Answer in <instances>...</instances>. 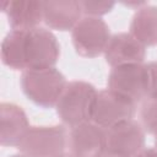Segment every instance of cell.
Instances as JSON below:
<instances>
[{
	"instance_id": "cell-1",
	"label": "cell",
	"mask_w": 157,
	"mask_h": 157,
	"mask_svg": "<svg viewBox=\"0 0 157 157\" xmlns=\"http://www.w3.org/2000/svg\"><path fill=\"white\" fill-rule=\"evenodd\" d=\"M94 101V92L91 86L82 82H75L64 94L59 112L65 121L78 124L86 119V117L92 115Z\"/></svg>"
},
{
	"instance_id": "cell-2",
	"label": "cell",
	"mask_w": 157,
	"mask_h": 157,
	"mask_svg": "<svg viewBox=\"0 0 157 157\" xmlns=\"http://www.w3.org/2000/svg\"><path fill=\"white\" fill-rule=\"evenodd\" d=\"M64 144V134L59 129H36L28 130L20 146L28 157H56Z\"/></svg>"
},
{
	"instance_id": "cell-3",
	"label": "cell",
	"mask_w": 157,
	"mask_h": 157,
	"mask_svg": "<svg viewBox=\"0 0 157 157\" xmlns=\"http://www.w3.org/2000/svg\"><path fill=\"white\" fill-rule=\"evenodd\" d=\"M56 56V44L54 37L44 29L32 28L26 34L25 60L32 69H45Z\"/></svg>"
},
{
	"instance_id": "cell-4",
	"label": "cell",
	"mask_w": 157,
	"mask_h": 157,
	"mask_svg": "<svg viewBox=\"0 0 157 157\" xmlns=\"http://www.w3.org/2000/svg\"><path fill=\"white\" fill-rule=\"evenodd\" d=\"M81 10L77 1H44L43 18L49 26L65 29L78 20Z\"/></svg>"
},
{
	"instance_id": "cell-5",
	"label": "cell",
	"mask_w": 157,
	"mask_h": 157,
	"mask_svg": "<svg viewBox=\"0 0 157 157\" xmlns=\"http://www.w3.org/2000/svg\"><path fill=\"white\" fill-rule=\"evenodd\" d=\"M7 15L11 25L18 31H29L43 17V2L9 1Z\"/></svg>"
},
{
	"instance_id": "cell-6",
	"label": "cell",
	"mask_w": 157,
	"mask_h": 157,
	"mask_svg": "<svg viewBox=\"0 0 157 157\" xmlns=\"http://www.w3.org/2000/svg\"><path fill=\"white\" fill-rule=\"evenodd\" d=\"M104 141L103 134L96 129V126H91L88 139H85L81 124L77 125L71 134L72 150L76 157H98Z\"/></svg>"
},
{
	"instance_id": "cell-7",
	"label": "cell",
	"mask_w": 157,
	"mask_h": 157,
	"mask_svg": "<svg viewBox=\"0 0 157 157\" xmlns=\"http://www.w3.org/2000/svg\"><path fill=\"white\" fill-rule=\"evenodd\" d=\"M107 34L108 27L102 20L96 17H88L83 18L77 23L74 31V39L77 48L82 50L88 42V38H93V40L102 47L107 39Z\"/></svg>"
},
{
	"instance_id": "cell-8",
	"label": "cell",
	"mask_w": 157,
	"mask_h": 157,
	"mask_svg": "<svg viewBox=\"0 0 157 157\" xmlns=\"http://www.w3.org/2000/svg\"><path fill=\"white\" fill-rule=\"evenodd\" d=\"M27 31L15 29L11 34L5 38L2 47L4 60L11 66H22L26 64L25 60V47H26Z\"/></svg>"
},
{
	"instance_id": "cell-9",
	"label": "cell",
	"mask_w": 157,
	"mask_h": 157,
	"mask_svg": "<svg viewBox=\"0 0 157 157\" xmlns=\"http://www.w3.org/2000/svg\"><path fill=\"white\" fill-rule=\"evenodd\" d=\"M148 29L147 34V43L157 42V7L156 6H147L140 9V11L135 15L132 22V31L136 33V37H140V40L144 38L145 33Z\"/></svg>"
},
{
	"instance_id": "cell-10",
	"label": "cell",
	"mask_w": 157,
	"mask_h": 157,
	"mask_svg": "<svg viewBox=\"0 0 157 157\" xmlns=\"http://www.w3.org/2000/svg\"><path fill=\"white\" fill-rule=\"evenodd\" d=\"M144 107V120L150 130L157 131V94L155 93Z\"/></svg>"
},
{
	"instance_id": "cell-11",
	"label": "cell",
	"mask_w": 157,
	"mask_h": 157,
	"mask_svg": "<svg viewBox=\"0 0 157 157\" xmlns=\"http://www.w3.org/2000/svg\"><path fill=\"white\" fill-rule=\"evenodd\" d=\"M82 11L91 13V15H97V13H103L105 11H109L113 7V2H98V1H83L80 2Z\"/></svg>"
},
{
	"instance_id": "cell-12",
	"label": "cell",
	"mask_w": 157,
	"mask_h": 157,
	"mask_svg": "<svg viewBox=\"0 0 157 157\" xmlns=\"http://www.w3.org/2000/svg\"><path fill=\"white\" fill-rule=\"evenodd\" d=\"M136 157H157V153H155L153 151H145Z\"/></svg>"
},
{
	"instance_id": "cell-13",
	"label": "cell",
	"mask_w": 157,
	"mask_h": 157,
	"mask_svg": "<svg viewBox=\"0 0 157 157\" xmlns=\"http://www.w3.org/2000/svg\"><path fill=\"white\" fill-rule=\"evenodd\" d=\"M13 157H25V156H13Z\"/></svg>"
},
{
	"instance_id": "cell-14",
	"label": "cell",
	"mask_w": 157,
	"mask_h": 157,
	"mask_svg": "<svg viewBox=\"0 0 157 157\" xmlns=\"http://www.w3.org/2000/svg\"><path fill=\"white\" fill-rule=\"evenodd\" d=\"M56 157H59V156H56Z\"/></svg>"
}]
</instances>
